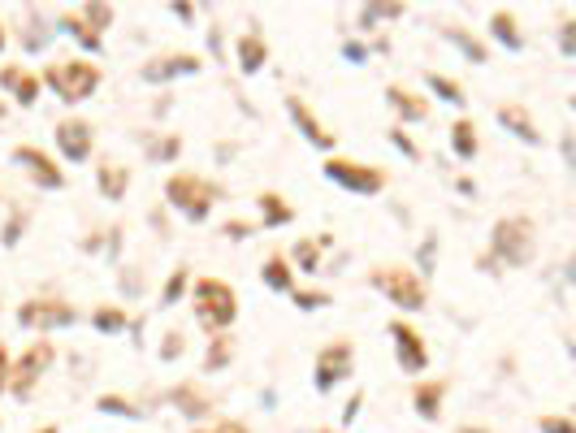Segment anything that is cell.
Masks as SVG:
<instances>
[{"label":"cell","instance_id":"obj_1","mask_svg":"<svg viewBox=\"0 0 576 433\" xmlns=\"http://www.w3.org/2000/svg\"><path fill=\"white\" fill-rule=\"evenodd\" d=\"M533 252H538V234H533V221L529 217H499L490 230V256H486V269L494 273V265L503 269H525Z\"/></svg>","mask_w":576,"mask_h":433},{"label":"cell","instance_id":"obj_2","mask_svg":"<svg viewBox=\"0 0 576 433\" xmlns=\"http://www.w3.org/2000/svg\"><path fill=\"white\" fill-rule=\"evenodd\" d=\"M191 308H195V321H200L208 334H226L234 317H239V295L217 278H200L191 291Z\"/></svg>","mask_w":576,"mask_h":433},{"label":"cell","instance_id":"obj_3","mask_svg":"<svg viewBox=\"0 0 576 433\" xmlns=\"http://www.w3.org/2000/svg\"><path fill=\"white\" fill-rule=\"evenodd\" d=\"M165 200L169 208H178L187 221H208V213H213V204L221 200V191H217V182H208L200 174H174L165 182Z\"/></svg>","mask_w":576,"mask_h":433},{"label":"cell","instance_id":"obj_4","mask_svg":"<svg viewBox=\"0 0 576 433\" xmlns=\"http://www.w3.org/2000/svg\"><path fill=\"white\" fill-rule=\"evenodd\" d=\"M373 291H382L390 304L403 308V312H421L425 308V278L408 265H377L369 273Z\"/></svg>","mask_w":576,"mask_h":433},{"label":"cell","instance_id":"obj_5","mask_svg":"<svg viewBox=\"0 0 576 433\" xmlns=\"http://www.w3.org/2000/svg\"><path fill=\"white\" fill-rule=\"evenodd\" d=\"M100 65L96 61H52L44 70V83L57 91L65 104H78V100H91L100 87Z\"/></svg>","mask_w":576,"mask_h":433},{"label":"cell","instance_id":"obj_6","mask_svg":"<svg viewBox=\"0 0 576 433\" xmlns=\"http://www.w3.org/2000/svg\"><path fill=\"white\" fill-rule=\"evenodd\" d=\"M52 360H57V347H52V338H39V343L26 347L22 360L9 364V395H18V399L31 395V390L39 386V377L52 369Z\"/></svg>","mask_w":576,"mask_h":433},{"label":"cell","instance_id":"obj_7","mask_svg":"<svg viewBox=\"0 0 576 433\" xmlns=\"http://www.w3.org/2000/svg\"><path fill=\"white\" fill-rule=\"evenodd\" d=\"M325 178L343 191H356V195H377L386 187V174L373 165H360V161H347V156H330L325 161Z\"/></svg>","mask_w":576,"mask_h":433},{"label":"cell","instance_id":"obj_8","mask_svg":"<svg viewBox=\"0 0 576 433\" xmlns=\"http://www.w3.org/2000/svg\"><path fill=\"white\" fill-rule=\"evenodd\" d=\"M78 312L74 304L65 299H26L18 308V325L22 330H35V334H48V330H61V325H74Z\"/></svg>","mask_w":576,"mask_h":433},{"label":"cell","instance_id":"obj_9","mask_svg":"<svg viewBox=\"0 0 576 433\" xmlns=\"http://www.w3.org/2000/svg\"><path fill=\"white\" fill-rule=\"evenodd\" d=\"M351 360H356V347H351L347 338H338V343L321 347L317 369H312V373H317V377H312V386H317L321 395H330L338 382H347V377H351Z\"/></svg>","mask_w":576,"mask_h":433},{"label":"cell","instance_id":"obj_10","mask_svg":"<svg viewBox=\"0 0 576 433\" xmlns=\"http://www.w3.org/2000/svg\"><path fill=\"white\" fill-rule=\"evenodd\" d=\"M386 334L395 338V360H399L403 373H425L429 369V347H425V338L416 334L408 321H390Z\"/></svg>","mask_w":576,"mask_h":433},{"label":"cell","instance_id":"obj_11","mask_svg":"<svg viewBox=\"0 0 576 433\" xmlns=\"http://www.w3.org/2000/svg\"><path fill=\"white\" fill-rule=\"evenodd\" d=\"M57 148L65 161H87L91 148H96V126L83 122V117H65V122H57Z\"/></svg>","mask_w":576,"mask_h":433},{"label":"cell","instance_id":"obj_12","mask_svg":"<svg viewBox=\"0 0 576 433\" xmlns=\"http://www.w3.org/2000/svg\"><path fill=\"white\" fill-rule=\"evenodd\" d=\"M13 161H18V165H22L26 174H31L44 191H61V187H65V174L57 169V161H52L48 152L31 148V143H18V148H13Z\"/></svg>","mask_w":576,"mask_h":433},{"label":"cell","instance_id":"obj_13","mask_svg":"<svg viewBox=\"0 0 576 433\" xmlns=\"http://www.w3.org/2000/svg\"><path fill=\"white\" fill-rule=\"evenodd\" d=\"M286 113H291V122H295L299 130H304V139L312 143V148L330 152L334 143H338V135H334V130H325V122H321V117L312 113V109H308V104L299 100V96H286Z\"/></svg>","mask_w":576,"mask_h":433},{"label":"cell","instance_id":"obj_14","mask_svg":"<svg viewBox=\"0 0 576 433\" xmlns=\"http://www.w3.org/2000/svg\"><path fill=\"white\" fill-rule=\"evenodd\" d=\"M187 74H200V57L195 52H169V57H156L143 65L148 83H169V78H187Z\"/></svg>","mask_w":576,"mask_h":433},{"label":"cell","instance_id":"obj_15","mask_svg":"<svg viewBox=\"0 0 576 433\" xmlns=\"http://www.w3.org/2000/svg\"><path fill=\"white\" fill-rule=\"evenodd\" d=\"M234 57H239V70L252 78L265 70V61H269V44H265V35L260 31H243L239 39H234Z\"/></svg>","mask_w":576,"mask_h":433},{"label":"cell","instance_id":"obj_16","mask_svg":"<svg viewBox=\"0 0 576 433\" xmlns=\"http://www.w3.org/2000/svg\"><path fill=\"white\" fill-rule=\"evenodd\" d=\"M0 87H5L18 104H26V109L39 100V78L26 70V65H5V70H0Z\"/></svg>","mask_w":576,"mask_h":433},{"label":"cell","instance_id":"obj_17","mask_svg":"<svg viewBox=\"0 0 576 433\" xmlns=\"http://www.w3.org/2000/svg\"><path fill=\"white\" fill-rule=\"evenodd\" d=\"M442 399H447V382H434V377H429V382H416V390H412V408L429 425L442 416Z\"/></svg>","mask_w":576,"mask_h":433},{"label":"cell","instance_id":"obj_18","mask_svg":"<svg viewBox=\"0 0 576 433\" xmlns=\"http://www.w3.org/2000/svg\"><path fill=\"white\" fill-rule=\"evenodd\" d=\"M386 104L403 117V122H425V117H429V100H421L416 91L399 87V83H390V87H386Z\"/></svg>","mask_w":576,"mask_h":433},{"label":"cell","instance_id":"obj_19","mask_svg":"<svg viewBox=\"0 0 576 433\" xmlns=\"http://www.w3.org/2000/svg\"><path fill=\"white\" fill-rule=\"evenodd\" d=\"M169 403H174V408H178L182 416H187V421H204V416L213 412V399H208L195 382H182V386L174 390V395H169Z\"/></svg>","mask_w":576,"mask_h":433},{"label":"cell","instance_id":"obj_20","mask_svg":"<svg viewBox=\"0 0 576 433\" xmlns=\"http://www.w3.org/2000/svg\"><path fill=\"white\" fill-rule=\"evenodd\" d=\"M499 122L512 130L520 143H542V130L533 126V117H529L525 104H499Z\"/></svg>","mask_w":576,"mask_h":433},{"label":"cell","instance_id":"obj_21","mask_svg":"<svg viewBox=\"0 0 576 433\" xmlns=\"http://www.w3.org/2000/svg\"><path fill=\"white\" fill-rule=\"evenodd\" d=\"M96 182H100V195H104V200H126L130 169L117 165V161H104V165L96 169Z\"/></svg>","mask_w":576,"mask_h":433},{"label":"cell","instance_id":"obj_22","mask_svg":"<svg viewBox=\"0 0 576 433\" xmlns=\"http://www.w3.org/2000/svg\"><path fill=\"white\" fill-rule=\"evenodd\" d=\"M490 35L499 39V44H507L512 52L525 48V35H520V26H516V13H507V9H494L490 13Z\"/></svg>","mask_w":576,"mask_h":433},{"label":"cell","instance_id":"obj_23","mask_svg":"<svg viewBox=\"0 0 576 433\" xmlns=\"http://www.w3.org/2000/svg\"><path fill=\"white\" fill-rule=\"evenodd\" d=\"M451 148L460 161H473V156L481 152V139H477V126H473V117H460V122L451 126Z\"/></svg>","mask_w":576,"mask_h":433},{"label":"cell","instance_id":"obj_24","mask_svg":"<svg viewBox=\"0 0 576 433\" xmlns=\"http://www.w3.org/2000/svg\"><path fill=\"white\" fill-rule=\"evenodd\" d=\"M260 282H265L269 291H295V269L286 265V256H269L265 265H260Z\"/></svg>","mask_w":576,"mask_h":433},{"label":"cell","instance_id":"obj_25","mask_svg":"<svg viewBox=\"0 0 576 433\" xmlns=\"http://www.w3.org/2000/svg\"><path fill=\"white\" fill-rule=\"evenodd\" d=\"M260 221H265V230L286 226V221H295V208L286 204L278 191H265V195H260Z\"/></svg>","mask_w":576,"mask_h":433},{"label":"cell","instance_id":"obj_26","mask_svg":"<svg viewBox=\"0 0 576 433\" xmlns=\"http://www.w3.org/2000/svg\"><path fill=\"white\" fill-rule=\"evenodd\" d=\"M234 360V334L226 330V334H213L208 338V356H204V369L208 373H221L226 364Z\"/></svg>","mask_w":576,"mask_h":433},{"label":"cell","instance_id":"obj_27","mask_svg":"<svg viewBox=\"0 0 576 433\" xmlns=\"http://www.w3.org/2000/svg\"><path fill=\"white\" fill-rule=\"evenodd\" d=\"M425 83H429V91H434V96H442L447 104H464V100H468V96H464V87L455 83V78L438 74V70H429V74H425Z\"/></svg>","mask_w":576,"mask_h":433},{"label":"cell","instance_id":"obj_28","mask_svg":"<svg viewBox=\"0 0 576 433\" xmlns=\"http://www.w3.org/2000/svg\"><path fill=\"white\" fill-rule=\"evenodd\" d=\"M57 26H61V31H65V35H74V39H78V44H83V48H91V52H100V48H104V44H100V35H96V31H91V26H87L83 18H74V13H70V18H61Z\"/></svg>","mask_w":576,"mask_h":433},{"label":"cell","instance_id":"obj_29","mask_svg":"<svg viewBox=\"0 0 576 433\" xmlns=\"http://www.w3.org/2000/svg\"><path fill=\"white\" fill-rule=\"evenodd\" d=\"M91 325H96L100 334H122L126 330V308H96V317H91Z\"/></svg>","mask_w":576,"mask_h":433},{"label":"cell","instance_id":"obj_30","mask_svg":"<svg viewBox=\"0 0 576 433\" xmlns=\"http://www.w3.org/2000/svg\"><path fill=\"white\" fill-rule=\"evenodd\" d=\"M187 282H191V273H187V265H178L174 273H169V282L161 286V308H169V304H178V299H182V291H187Z\"/></svg>","mask_w":576,"mask_h":433},{"label":"cell","instance_id":"obj_31","mask_svg":"<svg viewBox=\"0 0 576 433\" xmlns=\"http://www.w3.org/2000/svg\"><path fill=\"white\" fill-rule=\"evenodd\" d=\"M447 39H451V44H460V48H464V57H468V61H477V65H481V61H490V57H486V48H481L473 35H464L460 26H447Z\"/></svg>","mask_w":576,"mask_h":433},{"label":"cell","instance_id":"obj_32","mask_svg":"<svg viewBox=\"0 0 576 433\" xmlns=\"http://www.w3.org/2000/svg\"><path fill=\"white\" fill-rule=\"evenodd\" d=\"M96 408H100V412H109V416H130V421H139V416H143V412L135 408V403L122 399V395H100Z\"/></svg>","mask_w":576,"mask_h":433},{"label":"cell","instance_id":"obj_33","mask_svg":"<svg viewBox=\"0 0 576 433\" xmlns=\"http://www.w3.org/2000/svg\"><path fill=\"white\" fill-rule=\"evenodd\" d=\"M78 18H83L87 26H91V31H104V26H109L113 22V5H83V9H78Z\"/></svg>","mask_w":576,"mask_h":433},{"label":"cell","instance_id":"obj_34","mask_svg":"<svg viewBox=\"0 0 576 433\" xmlns=\"http://www.w3.org/2000/svg\"><path fill=\"white\" fill-rule=\"evenodd\" d=\"M325 243H330V239H317V243H299V247H295V260H299V269H304V273H317V252H321Z\"/></svg>","mask_w":576,"mask_h":433},{"label":"cell","instance_id":"obj_35","mask_svg":"<svg viewBox=\"0 0 576 433\" xmlns=\"http://www.w3.org/2000/svg\"><path fill=\"white\" fill-rule=\"evenodd\" d=\"M382 18H390V22L403 18V5H369V9L360 13V22H364V26H369V22H382Z\"/></svg>","mask_w":576,"mask_h":433},{"label":"cell","instance_id":"obj_36","mask_svg":"<svg viewBox=\"0 0 576 433\" xmlns=\"http://www.w3.org/2000/svg\"><path fill=\"white\" fill-rule=\"evenodd\" d=\"M291 295H295V308H304V312H317V308L330 304L325 291H291Z\"/></svg>","mask_w":576,"mask_h":433},{"label":"cell","instance_id":"obj_37","mask_svg":"<svg viewBox=\"0 0 576 433\" xmlns=\"http://www.w3.org/2000/svg\"><path fill=\"white\" fill-rule=\"evenodd\" d=\"M538 429H542V433H576V425L568 421V416H542Z\"/></svg>","mask_w":576,"mask_h":433},{"label":"cell","instance_id":"obj_38","mask_svg":"<svg viewBox=\"0 0 576 433\" xmlns=\"http://www.w3.org/2000/svg\"><path fill=\"white\" fill-rule=\"evenodd\" d=\"M148 156H152V161H174V156H178V139L152 143V148H148Z\"/></svg>","mask_w":576,"mask_h":433},{"label":"cell","instance_id":"obj_39","mask_svg":"<svg viewBox=\"0 0 576 433\" xmlns=\"http://www.w3.org/2000/svg\"><path fill=\"white\" fill-rule=\"evenodd\" d=\"M195 433H252L243 421H213V425H204V429H195Z\"/></svg>","mask_w":576,"mask_h":433},{"label":"cell","instance_id":"obj_40","mask_svg":"<svg viewBox=\"0 0 576 433\" xmlns=\"http://www.w3.org/2000/svg\"><path fill=\"white\" fill-rule=\"evenodd\" d=\"M390 143H395V148H399L403 156H412V161H416V156H421V152H416V143H412L408 135H403V130H390Z\"/></svg>","mask_w":576,"mask_h":433},{"label":"cell","instance_id":"obj_41","mask_svg":"<svg viewBox=\"0 0 576 433\" xmlns=\"http://www.w3.org/2000/svg\"><path fill=\"white\" fill-rule=\"evenodd\" d=\"M22 226H26V217H18V213H13V217H9V226H5V247H13V243H18Z\"/></svg>","mask_w":576,"mask_h":433},{"label":"cell","instance_id":"obj_42","mask_svg":"<svg viewBox=\"0 0 576 433\" xmlns=\"http://www.w3.org/2000/svg\"><path fill=\"white\" fill-rule=\"evenodd\" d=\"M226 239H247V234H252V226H247V221H226Z\"/></svg>","mask_w":576,"mask_h":433},{"label":"cell","instance_id":"obj_43","mask_svg":"<svg viewBox=\"0 0 576 433\" xmlns=\"http://www.w3.org/2000/svg\"><path fill=\"white\" fill-rule=\"evenodd\" d=\"M9 390V356H5V343H0V395Z\"/></svg>","mask_w":576,"mask_h":433},{"label":"cell","instance_id":"obj_44","mask_svg":"<svg viewBox=\"0 0 576 433\" xmlns=\"http://www.w3.org/2000/svg\"><path fill=\"white\" fill-rule=\"evenodd\" d=\"M572 26H576V22H564V31H559V35H564V52H568V57L576 52V31H572Z\"/></svg>","mask_w":576,"mask_h":433},{"label":"cell","instance_id":"obj_45","mask_svg":"<svg viewBox=\"0 0 576 433\" xmlns=\"http://www.w3.org/2000/svg\"><path fill=\"white\" fill-rule=\"evenodd\" d=\"M178 351H182V334H169V343H165V351H161V356H165V360H174Z\"/></svg>","mask_w":576,"mask_h":433},{"label":"cell","instance_id":"obj_46","mask_svg":"<svg viewBox=\"0 0 576 433\" xmlns=\"http://www.w3.org/2000/svg\"><path fill=\"white\" fill-rule=\"evenodd\" d=\"M360 403H364V395H351V403H347V421H356V412H360Z\"/></svg>","mask_w":576,"mask_h":433},{"label":"cell","instance_id":"obj_47","mask_svg":"<svg viewBox=\"0 0 576 433\" xmlns=\"http://www.w3.org/2000/svg\"><path fill=\"white\" fill-rule=\"evenodd\" d=\"M35 433H61L57 425H44V429H35Z\"/></svg>","mask_w":576,"mask_h":433},{"label":"cell","instance_id":"obj_48","mask_svg":"<svg viewBox=\"0 0 576 433\" xmlns=\"http://www.w3.org/2000/svg\"><path fill=\"white\" fill-rule=\"evenodd\" d=\"M460 433H486V429H473V425H464V429H460Z\"/></svg>","mask_w":576,"mask_h":433},{"label":"cell","instance_id":"obj_49","mask_svg":"<svg viewBox=\"0 0 576 433\" xmlns=\"http://www.w3.org/2000/svg\"><path fill=\"white\" fill-rule=\"evenodd\" d=\"M0 48H5V26H0Z\"/></svg>","mask_w":576,"mask_h":433},{"label":"cell","instance_id":"obj_50","mask_svg":"<svg viewBox=\"0 0 576 433\" xmlns=\"http://www.w3.org/2000/svg\"><path fill=\"white\" fill-rule=\"evenodd\" d=\"M0 122H5V104H0Z\"/></svg>","mask_w":576,"mask_h":433}]
</instances>
